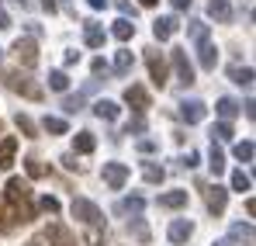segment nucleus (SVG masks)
Instances as JSON below:
<instances>
[{
	"label": "nucleus",
	"mask_w": 256,
	"mask_h": 246,
	"mask_svg": "<svg viewBox=\"0 0 256 246\" xmlns=\"http://www.w3.org/2000/svg\"><path fill=\"white\" fill-rule=\"evenodd\" d=\"M0 194H4V205H7V211H10L14 222H32V218H35V194H32V184H28V180L10 177Z\"/></svg>",
	"instance_id": "nucleus-1"
},
{
	"label": "nucleus",
	"mask_w": 256,
	"mask_h": 246,
	"mask_svg": "<svg viewBox=\"0 0 256 246\" xmlns=\"http://www.w3.org/2000/svg\"><path fill=\"white\" fill-rule=\"evenodd\" d=\"M70 211H73V218H80L84 225H100V222H104L100 208L94 205V201H86V198H73V205H70Z\"/></svg>",
	"instance_id": "nucleus-2"
},
{
	"label": "nucleus",
	"mask_w": 256,
	"mask_h": 246,
	"mask_svg": "<svg viewBox=\"0 0 256 246\" xmlns=\"http://www.w3.org/2000/svg\"><path fill=\"white\" fill-rule=\"evenodd\" d=\"M146 66H149L152 83L163 90V87H166V59H163V52H160V49H146Z\"/></svg>",
	"instance_id": "nucleus-3"
},
{
	"label": "nucleus",
	"mask_w": 256,
	"mask_h": 246,
	"mask_svg": "<svg viewBox=\"0 0 256 246\" xmlns=\"http://www.w3.org/2000/svg\"><path fill=\"white\" fill-rule=\"evenodd\" d=\"M4 80L10 90H18V94H24L28 101H42V87L38 83H32L28 77H21V73H4Z\"/></svg>",
	"instance_id": "nucleus-4"
},
{
	"label": "nucleus",
	"mask_w": 256,
	"mask_h": 246,
	"mask_svg": "<svg viewBox=\"0 0 256 246\" xmlns=\"http://www.w3.org/2000/svg\"><path fill=\"white\" fill-rule=\"evenodd\" d=\"M14 56H18V63L24 70H35L38 66V45H35V39H18L14 42Z\"/></svg>",
	"instance_id": "nucleus-5"
},
{
	"label": "nucleus",
	"mask_w": 256,
	"mask_h": 246,
	"mask_svg": "<svg viewBox=\"0 0 256 246\" xmlns=\"http://www.w3.org/2000/svg\"><path fill=\"white\" fill-rule=\"evenodd\" d=\"M173 70H176V80L184 83V87L194 83V66L187 59V49H173Z\"/></svg>",
	"instance_id": "nucleus-6"
},
{
	"label": "nucleus",
	"mask_w": 256,
	"mask_h": 246,
	"mask_svg": "<svg viewBox=\"0 0 256 246\" xmlns=\"http://www.w3.org/2000/svg\"><path fill=\"white\" fill-rule=\"evenodd\" d=\"M128 180V166L125 163H104V184L111 187V191H122Z\"/></svg>",
	"instance_id": "nucleus-7"
},
{
	"label": "nucleus",
	"mask_w": 256,
	"mask_h": 246,
	"mask_svg": "<svg viewBox=\"0 0 256 246\" xmlns=\"http://www.w3.org/2000/svg\"><path fill=\"white\" fill-rule=\"evenodd\" d=\"M180 118H184L187 125L204 122V104H201L198 97H190V101H180Z\"/></svg>",
	"instance_id": "nucleus-8"
},
{
	"label": "nucleus",
	"mask_w": 256,
	"mask_h": 246,
	"mask_svg": "<svg viewBox=\"0 0 256 246\" xmlns=\"http://www.w3.org/2000/svg\"><path fill=\"white\" fill-rule=\"evenodd\" d=\"M225 205H228V187L212 184V187H208V211H212V215H222Z\"/></svg>",
	"instance_id": "nucleus-9"
},
{
	"label": "nucleus",
	"mask_w": 256,
	"mask_h": 246,
	"mask_svg": "<svg viewBox=\"0 0 256 246\" xmlns=\"http://www.w3.org/2000/svg\"><path fill=\"white\" fill-rule=\"evenodd\" d=\"M166 236H170V243H187V239L194 236V225H190L187 218H173L170 229H166Z\"/></svg>",
	"instance_id": "nucleus-10"
},
{
	"label": "nucleus",
	"mask_w": 256,
	"mask_h": 246,
	"mask_svg": "<svg viewBox=\"0 0 256 246\" xmlns=\"http://www.w3.org/2000/svg\"><path fill=\"white\" fill-rule=\"evenodd\" d=\"M125 101L138 111V115H142V111L149 108V90H146V87H138V83H132V87L125 90Z\"/></svg>",
	"instance_id": "nucleus-11"
},
{
	"label": "nucleus",
	"mask_w": 256,
	"mask_h": 246,
	"mask_svg": "<svg viewBox=\"0 0 256 246\" xmlns=\"http://www.w3.org/2000/svg\"><path fill=\"white\" fill-rule=\"evenodd\" d=\"M198 59H201V70H208V73H212L214 66H218V49H214L208 39L198 42Z\"/></svg>",
	"instance_id": "nucleus-12"
},
{
	"label": "nucleus",
	"mask_w": 256,
	"mask_h": 246,
	"mask_svg": "<svg viewBox=\"0 0 256 246\" xmlns=\"http://www.w3.org/2000/svg\"><path fill=\"white\" fill-rule=\"evenodd\" d=\"M42 239H48V246H76V239L70 236V229H62V225H48Z\"/></svg>",
	"instance_id": "nucleus-13"
},
{
	"label": "nucleus",
	"mask_w": 256,
	"mask_h": 246,
	"mask_svg": "<svg viewBox=\"0 0 256 246\" xmlns=\"http://www.w3.org/2000/svg\"><path fill=\"white\" fill-rule=\"evenodd\" d=\"M180 25H176V18H156L152 21V35H156V42H166L173 39V32H176Z\"/></svg>",
	"instance_id": "nucleus-14"
},
{
	"label": "nucleus",
	"mask_w": 256,
	"mask_h": 246,
	"mask_svg": "<svg viewBox=\"0 0 256 246\" xmlns=\"http://www.w3.org/2000/svg\"><path fill=\"white\" fill-rule=\"evenodd\" d=\"M14 153H18V139H14V135H4V139H0V166H4V170L14 163Z\"/></svg>",
	"instance_id": "nucleus-15"
},
{
	"label": "nucleus",
	"mask_w": 256,
	"mask_h": 246,
	"mask_svg": "<svg viewBox=\"0 0 256 246\" xmlns=\"http://www.w3.org/2000/svg\"><path fill=\"white\" fill-rule=\"evenodd\" d=\"M208 18L222 21V25L232 21V4H228V0H212V4H208Z\"/></svg>",
	"instance_id": "nucleus-16"
},
{
	"label": "nucleus",
	"mask_w": 256,
	"mask_h": 246,
	"mask_svg": "<svg viewBox=\"0 0 256 246\" xmlns=\"http://www.w3.org/2000/svg\"><path fill=\"white\" fill-rule=\"evenodd\" d=\"M94 115H97V118H104V122H118L122 108H118L114 101H97V104H94Z\"/></svg>",
	"instance_id": "nucleus-17"
},
{
	"label": "nucleus",
	"mask_w": 256,
	"mask_h": 246,
	"mask_svg": "<svg viewBox=\"0 0 256 246\" xmlns=\"http://www.w3.org/2000/svg\"><path fill=\"white\" fill-rule=\"evenodd\" d=\"M111 35L118 42H128L132 35H135V25H132V18H118L114 25H111Z\"/></svg>",
	"instance_id": "nucleus-18"
},
{
	"label": "nucleus",
	"mask_w": 256,
	"mask_h": 246,
	"mask_svg": "<svg viewBox=\"0 0 256 246\" xmlns=\"http://www.w3.org/2000/svg\"><path fill=\"white\" fill-rule=\"evenodd\" d=\"M94 146H97V139H94V132H76V135H73V149H76V153H94Z\"/></svg>",
	"instance_id": "nucleus-19"
},
{
	"label": "nucleus",
	"mask_w": 256,
	"mask_h": 246,
	"mask_svg": "<svg viewBox=\"0 0 256 246\" xmlns=\"http://www.w3.org/2000/svg\"><path fill=\"white\" fill-rule=\"evenodd\" d=\"M84 42L90 45V49H100V45H104V32H100L94 21H86L84 25Z\"/></svg>",
	"instance_id": "nucleus-20"
},
{
	"label": "nucleus",
	"mask_w": 256,
	"mask_h": 246,
	"mask_svg": "<svg viewBox=\"0 0 256 246\" xmlns=\"http://www.w3.org/2000/svg\"><path fill=\"white\" fill-rule=\"evenodd\" d=\"M187 205V191H166L160 194V208H184Z\"/></svg>",
	"instance_id": "nucleus-21"
},
{
	"label": "nucleus",
	"mask_w": 256,
	"mask_h": 246,
	"mask_svg": "<svg viewBox=\"0 0 256 246\" xmlns=\"http://www.w3.org/2000/svg\"><path fill=\"white\" fill-rule=\"evenodd\" d=\"M208 166H212L214 177H218V173H225V153H222V146H218V142H212V153H208Z\"/></svg>",
	"instance_id": "nucleus-22"
},
{
	"label": "nucleus",
	"mask_w": 256,
	"mask_h": 246,
	"mask_svg": "<svg viewBox=\"0 0 256 246\" xmlns=\"http://www.w3.org/2000/svg\"><path fill=\"white\" fill-rule=\"evenodd\" d=\"M132 63H135V59H132V52H128V49H118V52H114V73H118V77L132 73Z\"/></svg>",
	"instance_id": "nucleus-23"
},
{
	"label": "nucleus",
	"mask_w": 256,
	"mask_h": 246,
	"mask_svg": "<svg viewBox=\"0 0 256 246\" xmlns=\"http://www.w3.org/2000/svg\"><path fill=\"white\" fill-rule=\"evenodd\" d=\"M214 111H218V115H222V122H232V118H236V115H239V104H236V101H232V97H222V101H218V108H214Z\"/></svg>",
	"instance_id": "nucleus-24"
},
{
	"label": "nucleus",
	"mask_w": 256,
	"mask_h": 246,
	"mask_svg": "<svg viewBox=\"0 0 256 246\" xmlns=\"http://www.w3.org/2000/svg\"><path fill=\"white\" fill-rule=\"evenodd\" d=\"M48 87L59 90V94H66V90H70V77H66L62 70H52V73H48Z\"/></svg>",
	"instance_id": "nucleus-25"
},
{
	"label": "nucleus",
	"mask_w": 256,
	"mask_h": 246,
	"mask_svg": "<svg viewBox=\"0 0 256 246\" xmlns=\"http://www.w3.org/2000/svg\"><path fill=\"white\" fill-rule=\"evenodd\" d=\"M232 153H236V160H242V163H253V142H250V139H242V142H236V149H232Z\"/></svg>",
	"instance_id": "nucleus-26"
},
{
	"label": "nucleus",
	"mask_w": 256,
	"mask_h": 246,
	"mask_svg": "<svg viewBox=\"0 0 256 246\" xmlns=\"http://www.w3.org/2000/svg\"><path fill=\"white\" fill-rule=\"evenodd\" d=\"M187 35H190V42L198 45V42L208 39V25H204V21H190V25H187Z\"/></svg>",
	"instance_id": "nucleus-27"
},
{
	"label": "nucleus",
	"mask_w": 256,
	"mask_h": 246,
	"mask_svg": "<svg viewBox=\"0 0 256 246\" xmlns=\"http://www.w3.org/2000/svg\"><path fill=\"white\" fill-rule=\"evenodd\" d=\"M232 80L239 87H253V66H236L232 70Z\"/></svg>",
	"instance_id": "nucleus-28"
},
{
	"label": "nucleus",
	"mask_w": 256,
	"mask_h": 246,
	"mask_svg": "<svg viewBox=\"0 0 256 246\" xmlns=\"http://www.w3.org/2000/svg\"><path fill=\"white\" fill-rule=\"evenodd\" d=\"M253 187V180H250V173H242V170H232V191H250Z\"/></svg>",
	"instance_id": "nucleus-29"
},
{
	"label": "nucleus",
	"mask_w": 256,
	"mask_h": 246,
	"mask_svg": "<svg viewBox=\"0 0 256 246\" xmlns=\"http://www.w3.org/2000/svg\"><path fill=\"white\" fill-rule=\"evenodd\" d=\"M142 177L149 180V184H163V177H166V170L156 163H146V170H142Z\"/></svg>",
	"instance_id": "nucleus-30"
},
{
	"label": "nucleus",
	"mask_w": 256,
	"mask_h": 246,
	"mask_svg": "<svg viewBox=\"0 0 256 246\" xmlns=\"http://www.w3.org/2000/svg\"><path fill=\"white\" fill-rule=\"evenodd\" d=\"M42 128H45V132H52V135H66V122H62V118H52V115H45Z\"/></svg>",
	"instance_id": "nucleus-31"
},
{
	"label": "nucleus",
	"mask_w": 256,
	"mask_h": 246,
	"mask_svg": "<svg viewBox=\"0 0 256 246\" xmlns=\"http://www.w3.org/2000/svg\"><path fill=\"white\" fill-rule=\"evenodd\" d=\"M212 139H214V142H228V139H232V125H228V122H218L212 128Z\"/></svg>",
	"instance_id": "nucleus-32"
},
{
	"label": "nucleus",
	"mask_w": 256,
	"mask_h": 246,
	"mask_svg": "<svg viewBox=\"0 0 256 246\" xmlns=\"http://www.w3.org/2000/svg\"><path fill=\"white\" fill-rule=\"evenodd\" d=\"M232 239H242V243H253V229H250V225H242V222H236V225H232Z\"/></svg>",
	"instance_id": "nucleus-33"
},
{
	"label": "nucleus",
	"mask_w": 256,
	"mask_h": 246,
	"mask_svg": "<svg viewBox=\"0 0 256 246\" xmlns=\"http://www.w3.org/2000/svg\"><path fill=\"white\" fill-rule=\"evenodd\" d=\"M10 225H14V218H10V211H7V205H4V194H0V236L10 232Z\"/></svg>",
	"instance_id": "nucleus-34"
},
{
	"label": "nucleus",
	"mask_w": 256,
	"mask_h": 246,
	"mask_svg": "<svg viewBox=\"0 0 256 246\" xmlns=\"http://www.w3.org/2000/svg\"><path fill=\"white\" fill-rule=\"evenodd\" d=\"M80 108H84V94H76V97H66V101H62V111H66V115H76Z\"/></svg>",
	"instance_id": "nucleus-35"
},
{
	"label": "nucleus",
	"mask_w": 256,
	"mask_h": 246,
	"mask_svg": "<svg viewBox=\"0 0 256 246\" xmlns=\"http://www.w3.org/2000/svg\"><path fill=\"white\" fill-rule=\"evenodd\" d=\"M14 125H18V128H21V132H24V135H28V139H32V135H35V122H32V118H28V115H18V118H14Z\"/></svg>",
	"instance_id": "nucleus-36"
},
{
	"label": "nucleus",
	"mask_w": 256,
	"mask_h": 246,
	"mask_svg": "<svg viewBox=\"0 0 256 246\" xmlns=\"http://www.w3.org/2000/svg\"><path fill=\"white\" fill-rule=\"evenodd\" d=\"M24 166H28V177H45V166L32 156V160H24Z\"/></svg>",
	"instance_id": "nucleus-37"
},
{
	"label": "nucleus",
	"mask_w": 256,
	"mask_h": 246,
	"mask_svg": "<svg viewBox=\"0 0 256 246\" xmlns=\"http://www.w3.org/2000/svg\"><path fill=\"white\" fill-rule=\"evenodd\" d=\"M142 208H146V201H142V198H128V201H125V211H132V215H138Z\"/></svg>",
	"instance_id": "nucleus-38"
},
{
	"label": "nucleus",
	"mask_w": 256,
	"mask_h": 246,
	"mask_svg": "<svg viewBox=\"0 0 256 246\" xmlns=\"http://www.w3.org/2000/svg\"><path fill=\"white\" fill-rule=\"evenodd\" d=\"M42 208L48 215H56V211H59V201H56V198H42Z\"/></svg>",
	"instance_id": "nucleus-39"
},
{
	"label": "nucleus",
	"mask_w": 256,
	"mask_h": 246,
	"mask_svg": "<svg viewBox=\"0 0 256 246\" xmlns=\"http://www.w3.org/2000/svg\"><path fill=\"white\" fill-rule=\"evenodd\" d=\"M100 73H108V63L104 59H94V77H100Z\"/></svg>",
	"instance_id": "nucleus-40"
},
{
	"label": "nucleus",
	"mask_w": 256,
	"mask_h": 246,
	"mask_svg": "<svg viewBox=\"0 0 256 246\" xmlns=\"http://www.w3.org/2000/svg\"><path fill=\"white\" fill-rule=\"evenodd\" d=\"M4 28H10V14H7L4 4H0V32H4Z\"/></svg>",
	"instance_id": "nucleus-41"
},
{
	"label": "nucleus",
	"mask_w": 256,
	"mask_h": 246,
	"mask_svg": "<svg viewBox=\"0 0 256 246\" xmlns=\"http://www.w3.org/2000/svg\"><path fill=\"white\" fill-rule=\"evenodd\" d=\"M180 163L187 166V170H190V166H198V153H187V156H184V160H180Z\"/></svg>",
	"instance_id": "nucleus-42"
},
{
	"label": "nucleus",
	"mask_w": 256,
	"mask_h": 246,
	"mask_svg": "<svg viewBox=\"0 0 256 246\" xmlns=\"http://www.w3.org/2000/svg\"><path fill=\"white\" fill-rule=\"evenodd\" d=\"M142 128H146V122H142V118H135V122L128 125V135H132V132H142Z\"/></svg>",
	"instance_id": "nucleus-43"
},
{
	"label": "nucleus",
	"mask_w": 256,
	"mask_h": 246,
	"mask_svg": "<svg viewBox=\"0 0 256 246\" xmlns=\"http://www.w3.org/2000/svg\"><path fill=\"white\" fill-rule=\"evenodd\" d=\"M173 7H176V11H187V7H190V0H170Z\"/></svg>",
	"instance_id": "nucleus-44"
},
{
	"label": "nucleus",
	"mask_w": 256,
	"mask_h": 246,
	"mask_svg": "<svg viewBox=\"0 0 256 246\" xmlns=\"http://www.w3.org/2000/svg\"><path fill=\"white\" fill-rule=\"evenodd\" d=\"M42 7L48 11V14H56V0H42Z\"/></svg>",
	"instance_id": "nucleus-45"
},
{
	"label": "nucleus",
	"mask_w": 256,
	"mask_h": 246,
	"mask_svg": "<svg viewBox=\"0 0 256 246\" xmlns=\"http://www.w3.org/2000/svg\"><path fill=\"white\" fill-rule=\"evenodd\" d=\"M86 4H90V7H94V11H100V7H104V4H108V0H86Z\"/></svg>",
	"instance_id": "nucleus-46"
},
{
	"label": "nucleus",
	"mask_w": 256,
	"mask_h": 246,
	"mask_svg": "<svg viewBox=\"0 0 256 246\" xmlns=\"http://www.w3.org/2000/svg\"><path fill=\"white\" fill-rule=\"evenodd\" d=\"M24 246H42V236H35V239H28Z\"/></svg>",
	"instance_id": "nucleus-47"
},
{
	"label": "nucleus",
	"mask_w": 256,
	"mask_h": 246,
	"mask_svg": "<svg viewBox=\"0 0 256 246\" xmlns=\"http://www.w3.org/2000/svg\"><path fill=\"white\" fill-rule=\"evenodd\" d=\"M138 4H142V7H156L160 0H138Z\"/></svg>",
	"instance_id": "nucleus-48"
},
{
	"label": "nucleus",
	"mask_w": 256,
	"mask_h": 246,
	"mask_svg": "<svg viewBox=\"0 0 256 246\" xmlns=\"http://www.w3.org/2000/svg\"><path fill=\"white\" fill-rule=\"evenodd\" d=\"M214 246H232V243H228V239H222V243H214Z\"/></svg>",
	"instance_id": "nucleus-49"
}]
</instances>
